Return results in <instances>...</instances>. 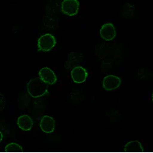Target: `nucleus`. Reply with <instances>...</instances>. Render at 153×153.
Returning <instances> with one entry per match:
<instances>
[{"instance_id":"1","label":"nucleus","mask_w":153,"mask_h":153,"mask_svg":"<svg viewBox=\"0 0 153 153\" xmlns=\"http://www.w3.org/2000/svg\"><path fill=\"white\" fill-rule=\"evenodd\" d=\"M27 91L33 98H38L46 95L48 93V84L43 81L38 76L31 79L27 84Z\"/></svg>"},{"instance_id":"5","label":"nucleus","mask_w":153,"mask_h":153,"mask_svg":"<svg viewBox=\"0 0 153 153\" xmlns=\"http://www.w3.org/2000/svg\"><path fill=\"white\" fill-rule=\"evenodd\" d=\"M71 76L73 80V81L76 84H82L86 81L87 76H88V73L87 71L83 67H75L73 68L71 72Z\"/></svg>"},{"instance_id":"2","label":"nucleus","mask_w":153,"mask_h":153,"mask_svg":"<svg viewBox=\"0 0 153 153\" xmlns=\"http://www.w3.org/2000/svg\"><path fill=\"white\" fill-rule=\"evenodd\" d=\"M56 38L51 34H45L38 40V51L48 52L56 45Z\"/></svg>"},{"instance_id":"3","label":"nucleus","mask_w":153,"mask_h":153,"mask_svg":"<svg viewBox=\"0 0 153 153\" xmlns=\"http://www.w3.org/2000/svg\"><path fill=\"white\" fill-rule=\"evenodd\" d=\"M79 7L78 0H64L61 4V12L68 16H76L78 13Z\"/></svg>"},{"instance_id":"8","label":"nucleus","mask_w":153,"mask_h":153,"mask_svg":"<svg viewBox=\"0 0 153 153\" xmlns=\"http://www.w3.org/2000/svg\"><path fill=\"white\" fill-rule=\"evenodd\" d=\"M40 127L42 130L46 133L52 132L55 128V121L54 118L50 116H44L41 120Z\"/></svg>"},{"instance_id":"7","label":"nucleus","mask_w":153,"mask_h":153,"mask_svg":"<svg viewBox=\"0 0 153 153\" xmlns=\"http://www.w3.org/2000/svg\"><path fill=\"white\" fill-rule=\"evenodd\" d=\"M38 76L47 84H54L57 82V78L55 73L49 68H43L38 72Z\"/></svg>"},{"instance_id":"9","label":"nucleus","mask_w":153,"mask_h":153,"mask_svg":"<svg viewBox=\"0 0 153 153\" xmlns=\"http://www.w3.org/2000/svg\"><path fill=\"white\" fill-rule=\"evenodd\" d=\"M33 120L28 115H22L18 118L17 124L21 129L24 131H28L32 128Z\"/></svg>"},{"instance_id":"4","label":"nucleus","mask_w":153,"mask_h":153,"mask_svg":"<svg viewBox=\"0 0 153 153\" xmlns=\"http://www.w3.org/2000/svg\"><path fill=\"white\" fill-rule=\"evenodd\" d=\"M122 84L121 79L115 75H107L103 80V87L105 91H110L118 88Z\"/></svg>"},{"instance_id":"10","label":"nucleus","mask_w":153,"mask_h":153,"mask_svg":"<svg viewBox=\"0 0 153 153\" xmlns=\"http://www.w3.org/2000/svg\"><path fill=\"white\" fill-rule=\"evenodd\" d=\"M16 149H20V147H19L18 145L15 144V143H12V144H10L9 145V146L6 147V149L7 150H11V151H15V149L16 150Z\"/></svg>"},{"instance_id":"11","label":"nucleus","mask_w":153,"mask_h":153,"mask_svg":"<svg viewBox=\"0 0 153 153\" xmlns=\"http://www.w3.org/2000/svg\"><path fill=\"white\" fill-rule=\"evenodd\" d=\"M152 100H153V95H152Z\"/></svg>"},{"instance_id":"6","label":"nucleus","mask_w":153,"mask_h":153,"mask_svg":"<svg viewBox=\"0 0 153 153\" xmlns=\"http://www.w3.org/2000/svg\"><path fill=\"white\" fill-rule=\"evenodd\" d=\"M101 38L105 41H112L117 35V31L112 23H106L103 25L100 30Z\"/></svg>"}]
</instances>
